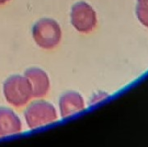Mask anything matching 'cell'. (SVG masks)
<instances>
[{
	"label": "cell",
	"mask_w": 148,
	"mask_h": 147,
	"mask_svg": "<svg viewBox=\"0 0 148 147\" xmlns=\"http://www.w3.org/2000/svg\"><path fill=\"white\" fill-rule=\"evenodd\" d=\"M3 94L6 100L14 107H22L33 97L32 85L24 76L14 75L3 83Z\"/></svg>",
	"instance_id": "cell-1"
},
{
	"label": "cell",
	"mask_w": 148,
	"mask_h": 147,
	"mask_svg": "<svg viewBox=\"0 0 148 147\" xmlns=\"http://www.w3.org/2000/svg\"><path fill=\"white\" fill-rule=\"evenodd\" d=\"M9 0H0V5H3L5 4L7 2H8Z\"/></svg>",
	"instance_id": "cell-10"
},
{
	"label": "cell",
	"mask_w": 148,
	"mask_h": 147,
	"mask_svg": "<svg viewBox=\"0 0 148 147\" xmlns=\"http://www.w3.org/2000/svg\"><path fill=\"white\" fill-rule=\"evenodd\" d=\"M32 37L39 47L44 49H54L62 38L61 27L51 18H42L32 27Z\"/></svg>",
	"instance_id": "cell-2"
},
{
	"label": "cell",
	"mask_w": 148,
	"mask_h": 147,
	"mask_svg": "<svg viewBox=\"0 0 148 147\" xmlns=\"http://www.w3.org/2000/svg\"><path fill=\"white\" fill-rule=\"evenodd\" d=\"M27 126L31 129L53 123L58 119L55 107L45 100H36L27 106L24 113Z\"/></svg>",
	"instance_id": "cell-3"
},
{
	"label": "cell",
	"mask_w": 148,
	"mask_h": 147,
	"mask_svg": "<svg viewBox=\"0 0 148 147\" xmlns=\"http://www.w3.org/2000/svg\"><path fill=\"white\" fill-rule=\"evenodd\" d=\"M60 115L63 118H69L85 109L82 96L76 91H68L60 96L58 100Z\"/></svg>",
	"instance_id": "cell-6"
},
{
	"label": "cell",
	"mask_w": 148,
	"mask_h": 147,
	"mask_svg": "<svg viewBox=\"0 0 148 147\" xmlns=\"http://www.w3.org/2000/svg\"><path fill=\"white\" fill-rule=\"evenodd\" d=\"M21 129L19 117L10 109L0 107V138L20 133Z\"/></svg>",
	"instance_id": "cell-7"
},
{
	"label": "cell",
	"mask_w": 148,
	"mask_h": 147,
	"mask_svg": "<svg viewBox=\"0 0 148 147\" xmlns=\"http://www.w3.org/2000/svg\"><path fill=\"white\" fill-rule=\"evenodd\" d=\"M25 77L31 83L33 97L42 98L47 95L50 88V81L44 70L39 68H30L25 72Z\"/></svg>",
	"instance_id": "cell-5"
},
{
	"label": "cell",
	"mask_w": 148,
	"mask_h": 147,
	"mask_svg": "<svg viewBox=\"0 0 148 147\" xmlns=\"http://www.w3.org/2000/svg\"><path fill=\"white\" fill-rule=\"evenodd\" d=\"M136 16L139 22L143 26L148 28V8L137 4Z\"/></svg>",
	"instance_id": "cell-8"
},
{
	"label": "cell",
	"mask_w": 148,
	"mask_h": 147,
	"mask_svg": "<svg viewBox=\"0 0 148 147\" xmlns=\"http://www.w3.org/2000/svg\"><path fill=\"white\" fill-rule=\"evenodd\" d=\"M70 16L72 25L80 33H90L97 24L96 12L85 1L77 2L72 7Z\"/></svg>",
	"instance_id": "cell-4"
},
{
	"label": "cell",
	"mask_w": 148,
	"mask_h": 147,
	"mask_svg": "<svg viewBox=\"0 0 148 147\" xmlns=\"http://www.w3.org/2000/svg\"><path fill=\"white\" fill-rule=\"evenodd\" d=\"M138 4L148 8V0H138Z\"/></svg>",
	"instance_id": "cell-9"
}]
</instances>
